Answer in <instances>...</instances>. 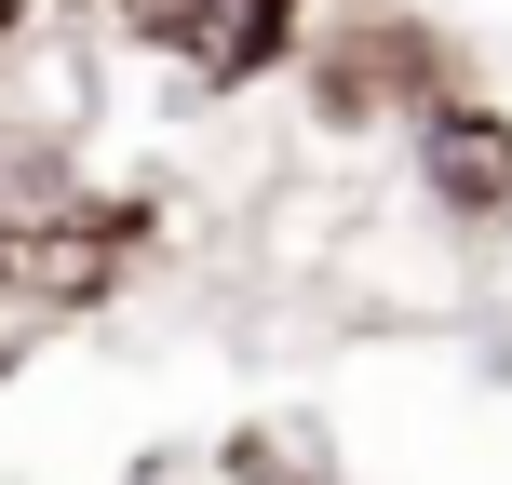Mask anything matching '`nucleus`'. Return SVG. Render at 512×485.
<instances>
[{
	"mask_svg": "<svg viewBox=\"0 0 512 485\" xmlns=\"http://www.w3.org/2000/svg\"><path fill=\"white\" fill-rule=\"evenodd\" d=\"M216 472H230V485H337V459H324L310 418H243V432L216 445Z\"/></svg>",
	"mask_w": 512,
	"mask_h": 485,
	"instance_id": "obj_3",
	"label": "nucleus"
},
{
	"mask_svg": "<svg viewBox=\"0 0 512 485\" xmlns=\"http://www.w3.org/2000/svg\"><path fill=\"white\" fill-rule=\"evenodd\" d=\"M14 27H27V0H0V41H14Z\"/></svg>",
	"mask_w": 512,
	"mask_h": 485,
	"instance_id": "obj_4",
	"label": "nucleus"
},
{
	"mask_svg": "<svg viewBox=\"0 0 512 485\" xmlns=\"http://www.w3.org/2000/svg\"><path fill=\"white\" fill-rule=\"evenodd\" d=\"M122 27H135L149 54H176L189 81L230 95V81H256L283 41H297V0H122Z\"/></svg>",
	"mask_w": 512,
	"mask_h": 485,
	"instance_id": "obj_2",
	"label": "nucleus"
},
{
	"mask_svg": "<svg viewBox=\"0 0 512 485\" xmlns=\"http://www.w3.org/2000/svg\"><path fill=\"white\" fill-rule=\"evenodd\" d=\"M405 149H418V189H432L445 230H472V243L512 230V108H486V95H418Z\"/></svg>",
	"mask_w": 512,
	"mask_h": 485,
	"instance_id": "obj_1",
	"label": "nucleus"
}]
</instances>
